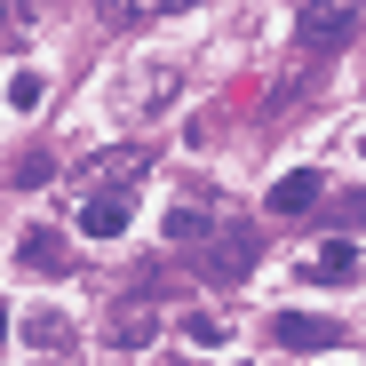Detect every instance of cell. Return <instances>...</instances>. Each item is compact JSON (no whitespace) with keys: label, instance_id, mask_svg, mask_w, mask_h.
<instances>
[{"label":"cell","instance_id":"9a60e30c","mask_svg":"<svg viewBox=\"0 0 366 366\" xmlns=\"http://www.w3.org/2000/svg\"><path fill=\"white\" fill-rule=\"evenodd\" d=\"M342 223H350V231H366V192H350V199H342Z\"/></svg>","mask_w":366,"mask_h":366},{"label":"cell","instance_id":"3957f363","mask_svg":"<svg viewBox=\"0 0 366 366\" xmlns=\"http://www.w3.org/2000/svg\"><path fill=\"white\" fill-rule=\"evenodd\" d=\"M271 342H287V350H302V358H319V350L342 342V327L319 319V311H279V319H271Z\"/></svg>","mask_w":366,"mask_h":366},{"label":"cell","instance_id":"2e32d148","mask_svg":"<svg viewBox=\"0 0 366 366\" xmlns=\"http://www.w3.org/2000/svg\"><path fill=\"white\" fill-rule=\"evenodd\" d=\"M0 335H9V302H0Z\"/></svg>","mask_w":366,"mask_h":366},{"label":"cell","instance_id":"7c38bea8","mask_svg":"<svg viewBox=\"0 0 366 366\" xmlns=\"http://www.w3.org/2000/svg\"><path fill=\"white\" fill-rule=\"evenodd\" d=\"M183 335H192V342H207V350H215V342H223L231 327H223V319H207V311H192V319H183Z\"/></svg>","mask_w":366,"mask_h":366},{"label":"cell","instance_id":"8992f818","mask_svg":"<svg viewBox=\"0 0 366 366\" xmlns=\"http://www.w3.org/2000/svg\"><path fill=\"white\" fill-rule=\"evenodd\" d=\"M16 263H24V271H64V263H72V247H64V231L32 223V231L16 239Z\"/></svg>","mask_w":366,"mask_h":366},{"label":"cell","instance_id":"5b68a950","mask_svg":"<svg viewBox=\"0 0 366 366\" xmlns=\"http://www.w3.org/2000/svg\"><path fill=\"white\" fill-rule=\"evenodd\" d=\"M319 192H327V183H319L311 167H295V175H279V183H271V199H263V207H271V215H311V207H319Z\"/></svg>","mask_w":366,"mask_h":366},{"label":"cell","instance_id":"7a4b0ae2","mask_svg":"<svg viewBox=\"0 0 366 366\" xmlns=\"http://www.w3.org/2000/svg\"><path fill=\"white\" fill-rule=\"evenodd\" d=\"M247 271H255V223H215L207 231V279L239 287Z\"/></svg>","mask_w":366,"mask_h":366},{"label":"cell","instance_id":"5bb4252c","mask_svg":"<svg viewBox=\"0 0 366 366\" xmlns=\"http://www.w3.org/2000/svg\"><path fill=\"white\" fill-rule=\"evenodd\" d=\"M16 183L32 192V183H48V152H32V159H16Z\"/></svg>","mask_w":366,"mask_h":366},{"label":"cell","instance_id":"8fae6325","mask_svg":"<svg viewBox=\"0 0 366 366\" xmlns=\"http://www.w3.org/2000/svg\"><path fill=\"white\" fill-rule=\"evenodd\" d=\"M215 223H207V207H175L167 215V239H175V247H192V239H207Z\"/></svg>","mask_w":366,"mask_h":366},{"label":"cell","instance_id":"52a82bcc","mask_svg":"<svg viewBox=\"0 0 366 366\" xmlns=\"http://www.w3.org/2000/svg\"><path fill=\"white\" fill-rule=\"evenodd\" d=\"M311 279L319 287H350L358 279V247H350V239H327V247L311 255Z\"/></svg>","mask_w":366,"mask_h":366},{"label":"cell","instance_id":"30bf717a","mask_svg":"<svg viewBox=\"0 0 366 366\" xmlns=\"http://www.w3.org/2000/svg\"><path fill=\"white\" fill-rule=\"evenodd\" d=\"M24 342H32V350H64V342H72V327L56 319V311H32V319H24Z\"/></svg>","mask_w":366,"mask_h":366},{"label":"cell","instance_id":"6da1fadb","mask_svg":"<svg viewBox=\"0 0 366 366\" xmlns=\"http://www.w3.org/2000/svg\"><path fill=\"white\" fill-rule=\"evenodd\" d=\"M152 167V144H119V152H96L80 167V199H128V183H144Z\"/></svg>","mask_w":366,"mask_h":366},{"label":"cell","instance_id":"9c48e42d","mask_svg":"<svg viewBox=\"0 0 366 366\" xmlns=\"http://www.w3.org/2000/svg\"><path fill=\"white\" fill-rule=\"evenodd\" d=\"M152 327H159V319H152V302H136V295L112 311V342H128V350H136V342H152Z\"/></svg>","mask_w":366,"mask_h":366},{"label":"cell","instance_id":"4fadbf2b","mask_svg":"<svg viewBox=\"0 0 366 366\" xmlns=\"http://www.w3.org/2000/svg\"><path fill=\"white\" fill-rule=\"evenodd\" d=\"M9 104L32 112V104H40V72H16V80H9Z\"/></svg>","mask_w":366,"mask_h":366},{"label":"cell","instance_id":"277c9868","mask_svg":"<svg viewBox=\"0 0 366 366\" xmlns=\"http://www.w3.org/2000/svg\"><path fill=\"white\" fill-rule=\"evenodd\" d=\"M350 24H358V9H342V0H335V9H327V0L295 9V40H302V48H342Z\"/></svg>","mask_w":366,"mask_h":366},{"label":"cell","instance_id":"ba28073f","mask_svg":"<svg viewBox=\"0 0 366 366\" xmlns=\"http://www.w3.org/2000/svg\"><path fill=\"white\" fill-rule=\"evenodd\" d=\"M128 207L136 199H80V231L88 239H119V231H128Z\"/></svg>","mask_w":366,"mask_h":366},{"label":"cell","instance_id":"e0dca14e","mask_svg":"<svg viewBox=\"0 0 366 366\" xmlns=\"http://www.w3.org/2000/svg\"><path fill=\"white\" fill-rule=\"evenodd\" d=\"M0 16H9V9H0Z\"/></svg>","mask_w":366,"mask_h":366}]
</instances>
